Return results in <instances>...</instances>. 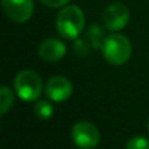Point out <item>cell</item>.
I'll return each mask as SVG.
<instances>
[{
    "label": "cell",
    "instance_id": "6da1fadb",
    "mask_svg": "<svg viewBox=\"0 0 149 149\" xmlns=\"http://www.w3.org/2000/svg\"><path fill=\"white\" fill-rule=\"evenodd\" d=\"M85 25V16L77 5L64 7L56 16V29L62 37L76 39Z\"/></svg>",
    "mask_w": 149,
    "mask_h": 149
},
{
    "label": "cell",
    "instance_id": "7a4b0ae2",
    "mask_svg": "<svg viewBox=\"0 0 149 149\" xmlns=\"http://www.w3.org/2000/svg\"><path fill=\"white\" fill-rule=\"evenodd\" d=\"M102 55L109 63L114 65H122L131 58L132 47L128 38L122 34H110L105 38L101 46Z\"/></svg>",
    "mask_w": 149,
    "mask_h": 149
},
{
    "label": "cell",
    "instance_id": "3957f363",
    "mask_svg": "<svg viewBox=\"0 0 149 149\" xmlns=\"http://www.w3.org/2000/svg\"><path fill=\"white\" fill-rule=\"evenodd\" d=\"M15 89L17 95L26 102H31L39 98L43 89L42 79L37 72L30 70L21 71L15 79Z\"/></svg>",
    "mask_w": 149,
    "mask_h": 149
},
{
    "label": "cell",
    "instance_id": "277c9868",
    "mask_svg": "<svg viewBox=\"0 0 149 149\" xmlns=\"http://www.w3.org/2000/svg\"><path fill=\"white\" fill-rule=\"evenodd\" d=\"M71 137L74 145L80 149H93L100 143V131L90 122L80 120L73 124Z\"/></svg>",
    "mask_w": 149,
    "mask_h": 149
},
{
    "label": "cell",
    "instance_id": "5b68a950",
    "mask_svg": "<svg viewBox=\"0 0 149 149\" xmlns=\"http://www.w3.org/2000/svg\"><path fill=\"white\" fill-rule=\"evenodd\" d=\"M128 18H130L128 8L120 1L110 4L102 15L103 25H105V28L107 30L111 31L122 30L127 25Z\"/></svg>",
    "mask_w": 149,
    "mask_h": 149
},
{
    "label": "cell",
    "instance_id": "8992f818",
    "mask_svg": "<svg viewBox=\"0 0 149 149\" xmlns=\"http://www.w3.org/2000/svg\"><path fill=\"white\" fill-rule=\"evenodd\" d=\"M1 4L8 18L15 22H25L33 15V0H1Z\"/></svg>",
    "mask_w": 149,
    "mask_h": 149
},
{
    "label": "cell",
    "instance_id": "52a82bcc",
    "mask_svg": "<svg viewBox=\"0 0 149 149\" xmlns=\"http://www.w3.org/2000/svg\"><path fill=\"white\" fill-rule=\"evenodd\" d=\"M46 95L54 102H64L72 95V84L63 76H54L47 81L45 88Z\"/></svg>",
    "mask_w": 149,
    "mask_h": 149
},
{
    "label": "cell",
    "instance_id": "ba28073f",
    "mask_svg": "<svg viewBox=\"0 0 149 149\" xmlns=\"http://www.w3.org/2000/svg\"><path fill=\"white\" fill-rule=\"evenodd\" d=\"M65 51H67L65 45L62 41L55 38H49L39 45L38 55L42 60L54 63L62 60L65 55Z\"/></svg>",
    "mask_w": 149,
    "mask_h": 149
},
{
    "label": "cell",
    "instance_id": "9c48e42d",
    "mask_svg": "<svg viewBox=\"0 0 149 149\" xmlns=\"http://www.w3.org/2000/svg\"><path fill=\"white\" fill-rule=\"evenodd\" d=\"M86 42L90 45V47L92 49H101V46H102L103 41H105V30H103V28L101 25H98V24H93L92 26H90L89 29L86 30Z\"/></svg>",
    "mask_w": 149,
    "mask_h": 149
},
{
    "label": "cell",
    "instance_id": "30bf717a",
    "mask_svg": "<svg viewBox=\"0 0 149 149\" xmlns=\"http://www.w3.org/2000/svg\"><path fill=\"white\" fill-rule=\"evenodd\" d=\"M34 113H36L37 118L41 120H46V119L51 118L54 114V107L52 105L46 100H41L36 103L34 106Z\"/></svg>",
    "mask_w": 149,
    "mask_h": 149
},
{
    "label": "cell",
    "instance_id": "8fae6325",
    "mask_svg": "<svg viewBox=\"0 0 149 149\" xmlns=\"http://www.w3.org/2000/svg\"><path fill=\"white\" fill-rule=\"evenodd\" d=\"M0 114L4 115L13 105V94L8 86H1L0 89Z\"/></svg>",
    "mask_w": 149,
    "mask_h": 149
},
{
    "label": "cell",
    "instance_id": "7c38bea8",
    "mask_svg": "<svg viewBox=\"0 0 149 149\" xmlns=\"http://www.w3.org/2000/svg\"><path fill=\"white\" fill-rule=\"evenodd\" d=\"M90 45L86 42V39H74L73 43V54L77 58H86L90 52Z\"/></svg>",
    "mask_w": 149,
    "mask_h": 149
},
{
    "label": "cell",
    "instance_id": "4fadbf2b",
    "mask_svg": "<svg viewBox=\"0 0 149 149\" xmlns=\"http://www.w3.org/2000/svg\"><path fill=\"white\" fill-rule=\"evenodd\" d=\"M126 149H149V140L143 136H135L127 141Z\"/></svg>",
    "mask_w": 149,
    "mask_h": 149
},
{
    "label": "cell",
    "instance_id": "5bb4252c",
    "mask_svg": "<svg viewBox=\"0 0 149 149\" xmlns=\"http://www.w3.org/2000/svg\"><path fill=\"white\" fill-rule=\"evenodd\" d=\"M39 1L43 3V4L47 5V7L58 8V7H63V5H65L70 0H39Z\"/></svg>",
    "mask_w": 149,
    "mask_h": 149
}]
</instances>
